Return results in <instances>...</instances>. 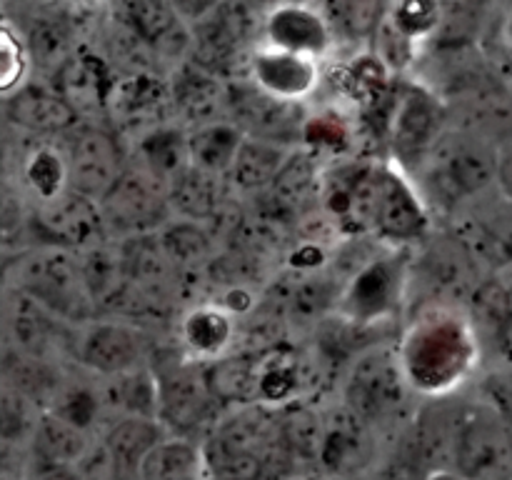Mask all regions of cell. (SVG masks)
<instances>
[{"label": "cell", "instance_id": "1", "mask_svg": "<svg viewBox=\"0 0 512 480\" xmlns=\"http://www.w3.org/2000/svg\"><path fill=\"white\" fill-rule=\"evenodd\" d=\"M398 355L410 388L423 395H448L478 365L480 335L458 308L433 305L405 325Z\"/></svg>", "mask_w": 512, "mask_h": 480}, {"label": "cell", "instance_id": "2", "mask_svg": "<svg viewBox=\"0 0 512 480\" xmlns=\"http://www.w3.org/2000/svg\"><path fill=\"white\" fill-rule=\"evenodd\" d=\"M20 293L38 300L63 320L85 323L95 310V298L83 275L80 258L63 245H48L30 255L18 270Z\"/></svg>", "mask_w": 512, "mask_h": 480}, {"label": "cell", "instance_id": "3", "mask_svg": "<svg viewBox=\"0 0 512 480\" xmlns=\"http://www.w3.org/2000/svg\"><path fill=\"white\" fill-rule=\"evenodd\" d=\"M408 388L398 348L373 345L358 353L350 365L345 403L365 423H378L393 418L403 408Z\"/></svg>", "mask_w": 512, "mask_h": 480}, {"label": "cell", "instance_id": "4", "mask_svg": "<svg viewBox=\"0 0 512 480\" xmlns=\"http://www.w3.org/2000/svg\"><path fill=\"white\" fill-rule=\"evenodd\" d=\"M408 270L400 255H375L365 260L340 290L338 310L348 323L375 325L400 308Z\"/></svg>", "mask_w": 512, "mask_h": 480}, {"label": "cell", "instance_id": "5", "mask_svg": "<svg viewBox=\"0 0 512 480\" xmlns=\"http://www.w3.org/2000/svg\"><path fill=\"white\" fill-rule=\"evenodd\" d=\"M388 133L403 160H418L433 153L443 135V105L430 88L420 83H395L390 90Z\"/></svg>", "mask_w": 512, "mask_h": 480}, {"label": "cell", "instance_id": "6", "mask_svg": "<svg viewBox=\"0 0 512 480\" xmlns=\"http://www.w3.org/2000/svg\"><path fill=\"white\" fill-rule=\"evenodd\" d=\"M65 155H68L70 190L95 203H103L128 170L118 140L108 130L93 125L75 130L73 143Z\"/></svg>", "mask_w": 512, "mask_h": 480}, {"label": "cell", "instance_id": "7", "mask_svg": "<svg viewBox=\"0 0 512 480\" xmlns=\"http://www.w3.org/2000/svg\"><path fill=\"white\" fill-rule=\"evenodd\" d=\"M512 468V438L490 410H473L458 420L455 470L473 480H498Z\"/></svg>", "mask_w": 512, "mask_h": 480}, {"label": "cell", "instance_id": "8", "mask_svg": "<svg viewBox=\"0 0 512 480\" xmlns=\"http://www.w3.org/2000/svg\"><path fill=\"white\" fill-rule=\"evenodd\" d=\"M263 43L273 48L290 50V53L313 55L323 60L333 50L335 30L323 10L315 3L303 0H280L265 13L263 23Z\"/></svg>", "mask_w": 512, "mask_h": 480}, {"label": "cell", "instance_id": "9", "mask_svg": "<svg viewBox=\"0 0 512 480\" xmlns=\"http://www.w3.org/2000/svg\"><path fill=\"white\" fill-rule=\"evenodd\" d=\"M168 183L155 178L145 168H128L120 183L100 203L103 218L128 233H148L160 225L168 213Z\"/></svg>", "mask_w": 512, "mask_h": 480}, {"label": "cell", "instance_id": "10", "mask_svg": "<svg viewBox=\"0 0 512 480\" xmlns=\"http://www.w3.org/2000/svg\"><path fill=\"white\" fill-rule=\"evenodd\" d=\"M250 83L258 85L263 93L285 103H300L308 95L318 90L323 68L320 58L303 53H290V50L273 48V45H260L253 50L248 60Z\"/></svg>", "mask_w": 512, "mask_h": 480}, {"label": "cell", "instance_id": "11", "mask_svg": "<svg viewBox=\"0 0 512 480\" xmlns=\"http://www.w3.org/2000/svg\"><path fill=\"white\" fill-rule=\"evenodd\" d=\"M143 338L125 323H90L75 340V358L85 368L105 375H123L143 360Z\"/></svg>", "mask_w": 512, "mask_h": 480}, {"label": "cell", "instance_id": "12", "mask_svg": "<svg viewBox=\"0 0 512 480\" xmlns=\"http://www.w3.org/2000/svg\"><path fill=\"white\" fill-rule=\"evenodd\" d=\"M40 228L45 230L53 245L63 248H90L98 243L100 228H103V210L100 203L65 190L58 198L43 203L38 213Z\"/></svg>", "mask_w": 512, "mask_h": 480}, {"label": "cell", "instance_id": "13", "mask_svg": "<svg viewBox=\"0 0 512 480\" xmlns=\"http://www.w3.org/2000/svg\"><path fill=\"white\" fill-rule=\"evenodd\" d=\"M373 228L378 230L380 238L395 245L415 243L423 238L428 228L425 208L420 205L415 190L390 168H383V178H380V198Z\"/></svg>", "mask_w": 512, "mask_h": 480}, {"label": "cell", "instance_id": "14", "mask_svg": "<svg viewBox=\"0 0 512 480\" xmlns=\"http://www.w3.org/2000/svg\"><path fill=\"white\" fill-rule=\"evenodd\" d=\"M500 153L483 143H455L433 168V183L450 198H468L498 180Z\"/></svg>", "mask_w": 512, "mask_h": 480}, {"label": "cell", "instance_id": "15", "mask_svg": "<svg viewBox=\"0 0 512 480\" xmlns=\"http://www.w3.org/2000/svg\"><path fill=\"white\" fill-rule=\"evenodd\" d=\"M230 103L235 105V123L248 135L278 140V143H288L290 135L303 138L305 123L293 118V103L263 93L258 85L250 83L248 88L235 93Z\"/></svg>", "mask_w": 512, "mask_h": 480}, {"label": "cell", "instance_id": "16", "mask_svg": "<svg viewBox=\"0 0 512 480\" xmlns=\"http://www.w3.org/2000/svg\"><path fill=\"white\" fill-rule=\"evenodd\" d=\"M8 115L20 128L33 130V133L55 135L78 125V108L68 98L50 90L20 88L10 95Z\"/></svg>", "mask_w": 512, "mask_h": 480}, {"label": "cell", "instance_id": "17", "mask_svg": "<svg viewBox=\"0 0 512 480\" xmlns=\"http://www.w3.org/2000/svg\"><path fill=\"white\" fill-rule=\"evenodd\" d=\"M245 135L248 133L230 120L198 123L188 130L190 165L215 175H230Z\"/></svg>", "mask_w": 512, "mask_h": 480}, {"label": "cell", "instance_id": "18", "mask_svg": "<svg viewBox=\"0 0 512 480\" xmlns=\"http://www.w3.org/2000/svg\"><path fill=\"white\" fill-rule=\"evenodd\" d=\"M365 420L353 410H345L335 420H328L323 428V443H320L318 458L335 473H350L368 463L373 445H370Z\"/></svg>", "mask_w": 512, "mask_h": 480}, {"label": "cell", "instance_id": "19", "mask_svg": "<svg viewBox=\"0 0 512 480\" xmlns=\"http://www.w3.org/2000/svg\"><path fill=\"white\" fill-rule=\"evenodd\" d=\"M448 5L450 0H388L383 23L423 53V45L435 43L443 30Z\"/></svg>", "mask_w": 512, "mask_h": 480}, {"label": "cell", "instance_id": "20", "mask_svg": "<svg viewBox=\"0 0 512 480\" xmlns=\"http://www.w3.org/2000/svg\"><path fill=\"white\" fill-rule=\"evenodd\" d=\"M290 155H293V150H288L285 143L245 135L238 158L233 163V170H230V178H233V183L240 190L258 193V190L270 188L275 183V178L285 168Z\"/></svg>", "mask_w": 512, "mask_h": 480}, {"label": "cell", "instance_id": "21", "mask_svg": "<svg viewBox=\"0 0 512 480\" xmlns=\"http://www.w3.org/2000/svg\"><path fill=\"white\" fill-rule=\"evenodd\" d=\"M170 205L183 215L185 220H208L218 213L223 205V185L220 175L188 165L183 173L175 175L168 185Z\"/></svg>", "mask_w": 512, "mask_h": 480}, {"label": "cell", "instance_id": "22", "mask_svg": "<svg viewBox=\"0 0 512 480\" xmlns=\"http://www.w3.org/2000/svg\"><path fill=\"white\" fill-rule=\"evenodd\" d=\"M180 335L198 358H218L235 338L233 315L223 305H200L185 315Z\"/></svg>", "mask_w": 512, "mask_h": 480}, {"label": "cell", "instance_id": "23", "mask_svg": "<svg viewBox=\"0 0 512 480\" xmlns=\"http://www.w3.org/2000/svg\"><path fill=\"white\" fill-rule=\"evenodd\" d=\"M138 155L148 173L170 185V180L190 165L188 130L175 128V125H158L140 138Z\"/></svg>", "mask_w": 512, "mask_h": 480}, {"label": "cell", "instance_id": "24", "mask_svg": "<svg viewBox=\"0 0 512 480\" xmlns=\"http://www.w3.org/2000/svg\"><path fill=\"white\" fill-rule=\"evenodd\" d=\"M320 10L333 25L335 35L350 40H373L383 23L388 0H318Z\"/></svg>", "mask_w": 512, "mask_h": 480}, {"label": "cell", "instance_id": "25", "mask_svg": "<svg viewBox=\"0 0 512 480\" xmlns=\"http://www.w3.org/2000/svg\"><path fill=\"white\" fill-rule=\"evenodd\" d=\"M205 385L215 398L225 403H250L260 400L258 360L223 358L215 360L205 373Z\"/></svg>", "mask_w": 512, "mask_h": 480}, {"label": "cell", "instance_id": "26", "mask_svg": "<svg viewBox=\"0 0 512 480\" xmlns=\"http://www.w3.org/2000/svg\"><path fill=\"white\" fill-rule=\"evenodd\" d=\"M105 443H108L110 460H113L118 468L135 470V473H138L145 455L160 443V430L150 418L135 415V418H128L123 420V423L115 425Z\"/></svg>", "mask_w": 512, "mask_h": 480}, {"label": "cell", "instance_id": "27", "mask_svg": "<svg viewBox=\"0 0 512 480\" xmlns=\"http://www.w3.org/2000/svg\"><path fill=\"white\" fill-rule=\"evenodd\" d=\"M205 455L183 440H160L140 463V480H198Z\"/></svg>", "mask_w": 512, "mask_h": 480}, {"label": "cell", "instance_id": "28", "mask_svg": "<svg viewBox=\"0 0 512 480\" xmlns=\"http://www.w3.org/2000/svg\"><path fill=\"white\" fill-rule=\"evenodd\" d=\"M23 178L28 188L40 198V203L58 198L70 190L68 155L53 145H40L25 158Z\"/></svg>", "mask_w": 512, "mask_h": 480}, {"label": "cell", "instance_id": "29", "mask_svg": "<svg viewBox=\"0 0 512 480\" xmlns=\"http://www.w3.org/2000/svg\"><path fill=\"white\" fill-rule=\"evenodd\" d=\"M260 403H288L303 388L300 360L290 350H270L258 358Z\"/></svg>", "mask_w": 512, "mask_h": 480}, {"label": "cell", "instance_id": "30", "mask_svg": "<svg viewBox=\"0 0 512 480\" xmlns=\"http://www.w3.org/2000/svg\"><path fill=\"white\" fill-rule=\"evenodd\" d=\"M323 188V180H320L318 168H315L313 158L308 155L293 153L285 163V168L280 170V175L275 178V183L270 185V193H273L275 203L285 210H295L310 198V195Z\"/></svg>", "mask_w": 512, "mask_h": 480}, {"label": "cell", "instance_id": "31", "mask_svg": "<svg viewBox=\"0 0 512 480\" xmlns=\"http://www.w3.org/2000/svg\"><path fill=\"white\" fill-rule=\"evenodd\" d=\"M30 45L25 43L20 30L5 20L0 30V90L5 95L18 93L25 85L30 70Z\"/></svg>", "mask_w": 512, "mask_h": 480}, {"label": "cell", "instance_id": "32", "mask_svg": "<svg viewBox=\"0 0 512 480\" xmlns=\"http://www.w3.org/2000/svg\"><path fill=\"white\" fill-rule=\"evenodd\" d=\"M480 48L488 58L512 65V0H493L480 35Z\"/></svg>", "mask_w": 512, "mask_h": 480}, {"label": "cell", "instance_id": "33", "mask_svg": "<svg viewBox=\"0 0 512 480\" xmlns=\"http://www.w3.org/2000/svg\"><path fill=\"white\" fill-rule=\"evenodd\" d=\"M38 448L43 450V455L50 463L63 465L83 453V435H80V428H75V425L65 423L63 418L53 415L40 428Z\"/></svg>", "mask_w": 512, "mask_h": 480}, {"label": "cell", "instance_id": "34", "mask_svg": "<svg viewBox=\"0 0 512 480\" xmlns=\"http://www.w3.org/2000/svg\"><path fill=\"white\" fill-rule=\"evenodd\" d=\"M193 223L195 220H185V223L173 225L160 235V243H163L165 253L170 255L173 263H190V260L200 258L208 248V238Z\"/></svg>", "mask_w": 512, "mask_h": 480}, {"label": "cell", "instance_id": "35", "mask_svg": "<svg viewBox=\"0 0 512 480\" xmlns=\"http://www.w3.org/2000/svg\"><path fill=\"white\" fill-rule=\"evenodd\" d=\"M95 413H98V400L88 393L85 388H73L60 398V405L55 408V415L63 418L65 423L75 425V428H88L93 423Z\"/></svg>", "mask_w": 512, "mask_h": 480}, {"label": "cell", "instance_id": "36", "mask_svg": "<svg viewBox=\"0 0 512 480\" xmlns=\"http://www.w3.org/2000/svg\"><path fill=\"white\" fill-rule=\"evenodd\" d=\"M495 183L500 185L503 195L512 203V145H508V148L500 150L498 180H495Z\"/></svg>", "mask_w": 512, "mask_h": 480}, {"label": "cell", "instance_id": "37", "mask_svg": "<svg viewBox=\"0 0 512 480\" xmlns=\"http://www.w3.org/2000/svg\"><path fill=\"white\" fill-rule=\"evenodd\" d=\"M428 480H473L468 475L458 473V470H440V473H433Z\"/></svg>", "mask_w": 512, "mask_h": 480}, {"label": "cell", "instance_id": "38", "mask_svg": "<svg viewBox=\"0 0 512 480\" xmlns=\"http://www.w3.org/2000/svg\"><path fill=\"white\" fill-rule=\"evenodd\" d=\"M40 480H75V478H73V475L65 473V470L55 468V470H50V473H45Z\"/></svg>", "mask_w": 512, "mask_h": 480}, {"label": "cell", "instance_id": "39", "mask_svg": "<svg viewBox=\"0 0 512 480\" xmlns=\"http://www.w3.org/2000/svg\"><path fill=\"white\" fill-rule=\"evenodd\" d=\"M70 3L80 5V8H98V5L108 3V0H70Z\"/></svg>", "mask_w": 512, "mask_h": 480}, {"label": "cell", "instance_id": "40", "mask_svg": "<svg viewBox=\"0 0 512 480\" xmlns=\"http://www.w3.org/2000/svg\"><path fill=\"white\" fill-rule=\"evenodd\" d=\"M503 338H505V343H510V345H512V320H510V325H508V330H505Z\"/></svg>", "mask_w": 512, "mask_h": 480}, {"label": "cell", "instance_id": "41", "mask_svg": "<svg viewBox=\"0 0 512 480\" xmlns=\"http://www.w3.org/2000/svg\"><path fill=\"white\" fill-rule=\"evenodd\" d=\"M450 3H453V0H450Z\"/></svg>", "mask_w": 512, "mask_h": 480}]
</instances>
